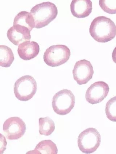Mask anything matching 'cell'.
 Returning <instances> with one entry per match:
<instances>
[{
    "label": "cell",
    "instance_id": "cell-1",
    "mask_svg": "<svg viewBox=\"0 0 116 154\" xmlns=\"http://www.w3.org/2000/svg\"><path fill=\"white\" fill-rule=\"evenodd\" d=\"M89 32L97 42H110L116 35V26L111 19L104 16L95 18L91 23Z\"/></svg>",
    "mask_w": 116,
    "mask_h": 154
},
{
    "label": "cell",
    "instance_id": "cell-19",
    "mask_svg": "<svg viewBox=\"0 0 116 154\" xmlns=\"http://www.w3.org/2000/svg\"><path fill=\"white\" fill-rule=\"evenodd\" d=\"M112 59L114 63L116 64V47L113 50L112 53Z\"/></svg>",
    "mask_w": 116,
    "mask_h": 154
},
{
    "label": "cell",
    "instance_id": "cell-4",
    "mask_svg": "<svg viewBox=\"0 0 116 154\" xmlns=\"http://www.w3.org/2000/svg\"><path fill=\"white\" fill-rule=\"evenodd\" d=\"M101 143V136L97 129L94 128L86 129L80 134L78 145L83 153L91 154L95 152Z\"/></svg>",
    "mask_w": 116,
    "mask_h": 154
},
{
    "label": "cell",
    "instance_id": "cell-12",
    "mask_svg": "<svg viewBox=\"0 0 116 154\" xmlns=\"http://www.w3.org/2000/svg\"><path fill=\"white\" fill-rule=\"evenodd\" d=\"M40 52L39 44L34 42H26L19 45L17 49L19 56L22 60H32L38 55Z\"/></svg>",
    "mask_w": 116,
    "mask_h": 154
},
{
    "label": "cell",
    "instance_id": "cell-17",
    "mask_svg": "<svg viewBox=\"0 0 116 154\" xmlns=\"http://www.w3.org/2000/svg\"><path fill=\"white\" fill-rule=\"evenodd\" d=\"M105 112L108 119L116 122V96L111 98L107 102Z\"/></svg>",
    "mask_w": 116,
    "mask_h": 154
},
{
    "label": "cell",
    "instance_id": "cell-14",
    "mask_svg": "<svg viewBox=\"0 0 116 154\" xmlns=\"http://www.w3.org/2000/svg\"><path fill=\"white\" fill-rule=\"evenodd\" d=\"M58 148L56 144L51 140H45L40 141L36 146L34 150L28 151L26 154H57Z\"/></svg>",
    "mask_w": 116,
    "mask_h": 154
},
{
    "label": "cell",
    "instance_id": "cell-2",
    "mask_svg": "<svg viewBox=\"0 0 116 154\" xmlns=\"http://www.w3.org/2000/svg\"><path fill=\"white\" fill-rule=\"evenodd\" d=\"M30 13L34 20L35 28L40 29L47 26L56 18L58 10L54 3L48 2L35 5Z\"/></svg>",
    "mask_w": 116,
    "mask_h": 154
},
{
    "label": "cell",
    "instance_id": "cell-7",
    "mask_svg": "<svg viewBox=\"0 0 116 154\" xmlns=\"http://www.w3.org/2000/svg\"><path fill=\"white\" fill-rule=\"evenodd\" d=\"M25 123L18 117H12L7 119L3 125V131L7 139L16 140L20 139L26 131Z\"/></svg>",
    "mask_w": 116,
    "mask_h": 154
},
{
    "label": "cell",
    "instance_id": "cell-10",
    "mask_svg": "<svg viewBox=\"0 0 116 154\" xmlns=\"http://www.w3.org/2000/svg\"><path fill=\"white\" fill-rule=\"evenodd\" d=\"M30 32L27 29L20 26H13L7 32L8 40L14 45L17 46L31 39Z\"/></svg>",
    "mask_w": 116,
    "mask_h": 154
},
{
    "label": "cell",
    "instance_id": "cell-9",
    "mask_svg": "<svg viewBox=\"0 0 116 154\" xmlns=\"http://www.w3.org/2000/svg\"><path fill=\"white\" fill-rule=\"evenodd\" d=\"M109 89L108 84L104 82H95L87 89L86 99L92 104L100 103L108 96Z\"/></svg>",
    "mask_w": 116,
    "mask_h": 154
},
{
    "label": "cell",
    "instance_id": "cell-5",
    "mask_svg": "<svg viewBox=\"0 0 116 154\" xmlns=\"http://www.w3.org/2000/svg\"><path fill=\"white\" fill-rule=\"evenodd\" d=\"M75 97L70 90L64 89L57 93L53 96L52 106L53 110L59 115L69 114L74 108Z\"/></svg>",
    "mask_w": 116,
    "mask_h": 154
},
{
    "label": "cell",
    "instance_id": "cell-11",
    "mask_svg": "<svg viewBox=\"0 0 116 154\" xmlns=\"http://www.w3.org/2000/svg\"><path fill=\"white\" fill-rule=\"evenodd\" d=\"M92 9V2L90 0H73L71 5L72 15L78 18L88 17Z\"/></svg>",
    "mask_w": 116,
    "mask_h": 154
},
{
    "label": "cell",
    "instance_id": "cell-6",
    "mask_svg": "<svg viewBox=\"0 0 116 154\" xmlns=\"http://www.w3.org/2000/svg\"><path fill=\"white\" fill-rule=\"evenodd\" d=\"M70 50L64 45H52L44 53V62L48 66L52 67H58L67 62L71 57Z\"/></svg>",
    "mask_w": 116,
    "mask_h": 154
},
{
    "label": "cell",
    "instance_id": "cell-16",
    "mask_svg": "<svg viewBox=\"0 0 116 154\" xmlns=\"http://www.w3.org/2000/svg\"><path fill=\"white\" fill-rule=\"evenodd\" d=\"M39 126V133L42 135H50L55 129L54 122L49 117L40 118Z\"/></svg>",
    "mask_w": 116,
    "mask_h": 154
},
{
    "label": "cell",
    "instance_id": "cell-3",
    "mask_svg": "<svg viewBox=\"0 0 116 154\" xmlns=\"http://www.w3.org/2000/svg\"><path fill=\"white\" fill-rule=\"evenodd\" d=\"M37 84L34 78L25 75L15 82L14 86L15 96L20 101H26L32 99L36 93Z\"/></svg>",
    "mask_w": 116,
    "mask_h": 154
},
{
    "label": "cell",
    "instance_id": "cell-18",
    "mask_svg": "<svg viewBox=\"0 0 116 154\" xmlns=\"http://www.w3.org/2000/svg\"><path fill=\"white\" fill-rule=\"evenodd\" d=\"M99 5L106 13L116 14V0H100Z\"/></svg>",
    "mask_w": 116,
    "mask_h": 154
},
{
    "label": "cell",
    "instance_id": "cell-15",
    "mask_svg": "<svg viewBox=\"0 0 116 154\" xmlns=\"http://www.w3.org/2000/svg\"><path fill=\"white\" fill-rule=\"evenodd\" d=\"M14 60L13 52L10 48L5 45L0 46V65L3 67H8Z\"/></svg>",
    "mask_w": 116,
    "mask_h": 154
},
{
    "label": "cell",
    "instance_id": "cell-8",
    "mask_svg": "<svg viewBox=\"0 0 116 154\" xmlns=\"http://www.w3.org/2000/svg\"><path fill=\"white\" fill-rule=\"evenodd\" d=\"M94 73L92 64L85 60L77 62L73 70L74 79L80 85L88 83L92 79Z\"/></svg>",
    "mask_w": 116,
    "mask_h": 154
},
{
    "label": "cell",
    "instance_id": "cell-13",
    "mask_svg": "<svg viewBox=\"0 0 116 154\" xmlns=\"http://www.w3.org/2000/svg\"><path fill=\"white\" fill-rule=\"evenodd\" d=\"M13 26H22L31 32L35 26L33 16L30 12L25 11L19 12L14 18Z\"/></svg>",
    "mask_w": 116,
    "mask_h": 154
}]
</instances>
